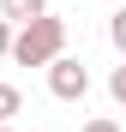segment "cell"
Returning <instances> with one entry per match:
<instances>
[{"instance_id":"obj_8","label":"cell","mask_w":126,"mask_h":132,"mask_svg":"<svg viewBox=\"0 0 126 132\" xmlns=\"http://www.w3.org/2000/svg\"><path fill=\"white\" fill-rule=\"evenodd\" d=\"M6 48H12V24L0 18V60H6Z\"/></svg>"},{"instance_id":"obj_10","label":"cell","mask_w":126,"mask_h":132,"mask_svg":"<svg viewBox=\"0 0 126 132\" xmlns=\"http://www.w3.org/2000/svg\"><path fill=\"white\" fill-rule=\"evenodd\" d=\"M120 132H126V126H120Z\"/></svg>"},{"instance_id":"obj_9","label":"cell","mask_w":126,"mask_h":132,"mask_svg":"<svg viewBox=\"0 0 126 132\" xmlns=\"http://www.w3.org/2000/svg\"><path fill=\"white\" fill-rule=\"evenodd\" d=\"M0 132H12V126H0Z\"/></svg>"},{"instance_id":"obj_3","label":"cell","mask_w":126,"mask_h":132,"mask_svg":"<svg viewBox=\"0 0 126 132\" xmlns=\"http://www.w3.org/2000/svg\"><path fill=\"white\" fill-rule=\"evenodd\" d=\"M42 12H48V0H0L6 24H24V18H42Z\"/></svg>"},{"instance_id":"obj_2","label":"cell","mask_w":126,"mask_h":132,"mask_svg":"<svg viewBox=\"0 0 126 132\" xmlns=\"http://www.w3.org/2000/svg\"><path fill=\"white\" fill-rule=\"evenodd\" d=\"M48 90H54L60 102H84V90H90V66L54 54V60H48Z\"/></svg>"},{"instance_id":"obj_4","label":"cell","mask_w":126,"mask_h":132,"mask_svg":"<svg viewBox=\"0 0 126 132\" xmlns=\"http://www.w3.org/2000/svg\"><path fill=\"white\" fill-rule=\"evenodd\" d=\"M24 108V96H18V84H0V126H12V114Z\"/></svg>"},{"instance_id":"obj_7","label":"cell","mask_w":126,"mask_h":132,"mask_svg":"<svg viewBox=\"0 0 126 132\" xmlns=\"http://www.w3.org/2000/svg\"><path fill=\"white\" fill-rule=\"evenodd\" d=\"M84 132H120V120H108V114H96V120H84Z\"/></svg>"},{"instance_id":"obj_5","label":"cell","mask_w":126,"mask_h":132,"mask_svg":"<svg viewBox=\"0 0 126 132\" xmlns=\"http://www.w3.org/2000/svg\"><path fill=\"white\" fill-rule=\"evenodd\" d=\"M108 96H114V102L126 108V60H120V66H114V72H108Z\"/></svg>"},{"instance_id":"obj_6","label":"cell","mask_w":126,"mask_h":132,"mask_svg":"<svg viewBox=\"0 0 126 132\" xmlns=\"http://www.w3.org/2000/svg\"><path fill=\"white\" fill-rule=\"evenodd\" d=\"M108 42H114V48H120V54H126V6H120V12H114V18H108Z\"/></svg>"},{"instance_id":"obj_1","label":"cell","mask_w":126,"mask_h":132,"mask_svg":"<svg viewBox=\"0 0 126 132\" xmlns=\"http://www.w3.org/2000/svg\"><path fill=\"white\" fill-rule=\"evenodd\" d=\"M54 54H66V18L42 12V18L12 24V48H6V60H18V66H48Z\"/></svg>"}]
</instances>
